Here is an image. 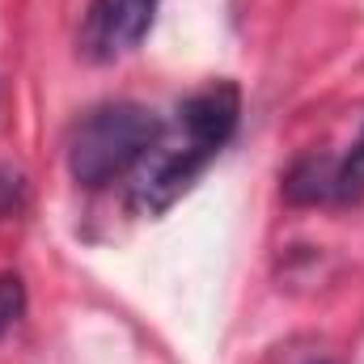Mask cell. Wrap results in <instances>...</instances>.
I'll return each instance as SVG.
<instances>
[{
	"label": "cell",
	"mask_w": 364,
	"mask_h": 364,
	"mask_svg": "<svg viewBox=\"0 0 364 364\" xmlns=\"http://www.w3.org/2000/svg\"><path fill=\"white\" fill-rule=\"evenodd\" d=\"M309 364H331V360H309Z\"/></svg>",
	"instance_id": "obj_8"
},
{
	"label": "cell",
	"mask_w": 364,
	"mask_h": 364,
	"mask_svg": "<svg viewBox=\"0 0 364 364\" xmlns=\"http://www.w3.org/2000/svg\"><path fill=\"white\" fill-rule=\"evenodd\" d=\"M364 199V127L352 140V149L335 161V208H356Z\"/></svg>",
	"instance_id": "obj_5"
},
{
	"label": "cell",
	"mask_w": 364,
	"mask_h": 364,
	"mask_svg": "<svg viewBox=\"0 0 364 364\" xmlns=\"http://www.w3.org/2000/svg\"><path fill=\"white\" fill-rule=\"evenodd\" d=\"M26 208V178L9 166H0V225Z\"/></svg>",
	"instance_id": "obj_7"
},
{
	"label": "cell",
	"mask_w": 364,
	"mask_h": 364,
	"mask_svg": "<svg viewBox=\"0 0 364 364\" xmlns=\"http://www.w3.org/2000/svg\"><path fill=\"white\" fill-rule=\"evenodd\" d=\"M161 0H90L81 21V55L90 64H114L132 55L157 17Z\"/></svg>",
	"instance_id": "obj_3"
},
{
	"label": "cell",
	"mask_w": 364,
	"mask_h": 364,
	"mask_svg": "<svg viewBox=\"0 0 364 364\" xmlns=\"http://www.w3.org/2000/svg\"><path fill=\"white\" fill-rule=\"evenodd\" d=\"M242 90L233 81H212L178 102L174 123L161 127L157 144L132 174L127 203L140 216H161L195 186V178L220 157V149L237 136Z\"/></svg>",
	"instance_id": "obj_1"
},
{
	"label": "cell",
	"mask_w": 364,
	"mask_h": 364,
	"mask_svg": "<svg viewBox=\"0 0 364 364\" xmlns=\"http://www.w3.org/2000/svg\"><path fill=\"white\" fill-rule=\"evenodd\" d=\"M26 314V284L17 272H0V339L21 322Z\"/></svg>",
	"instance_id": "obj_6"
},
{
	"label": "cell",
	"mask_w": 364,
	"mask_h": 364,
	"mask_svg": "<svg viewBox=\"0 0 364 364\" xmlns=\"http://www.w3.org/2000/svg\"><path fill=\"white\" fill-rule=\"evenodd\" d=\"M335 161H339V157L318 153V149L301 153V157L284 170V182H279L284 199H288L292 208H318V203H331V199H335Z\"/></svg>",
	"instance_id": "obj_4"
},
{
	"label": "cell",
	"mask_w": 364,
	"mask_h": 364,
	"mask_svg": "<svg viewBox=\"0 0 364 364\" xmlns=\"http://www.w3.org/2000/svg\"><path fill=\"white\" fill-rule=\"evenodd\" d=\"M166 119H157L140 102H102L73 127L68 140V174L77 186L97 191L119 178H132L144 153L157 144Z\"/></svg>",
	"instance_id": "obj_2"
}]
</instances>
